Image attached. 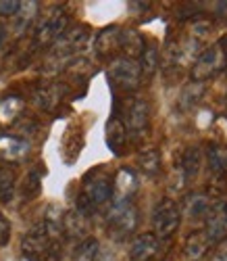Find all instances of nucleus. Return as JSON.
<instances>
[{
  "instance_id": "nucleus-11",
  "label": "nucleus",
  "mask_w": 227,
  "mask_h": 261,
  "mask_svg": "<svg viewBox=\"0 0 227 261\" xmlns=\"http://www.w3.org/2000/svg\"><path fill=\"white\" fill-rule=\"evenodd\" d=\"M125 136H127V129L123 125L121 119L117 117H110L108 123H106V144L112 153H119L125 144Z\"/></svg>"
},
{
  "instance_id": "nucleus-8",
  "label": "nucleus",
  "mask_w": 227,
  "mask_h": 261,
  "mask_svg": "<svg viewBox=\"0 0 227 261\" xmlns=\"http://www.w3.org/2000/svg\"><path fill=\"white\" fill-rule=\"evenodd\" d=\"M158 253V238L152 232H144L140 236H135V241L131 243L129 257L133 261H152Z\"/></svg>"
},
{
  "instance_id": "nucleus-15",
  "label": "nucleus",
  "mask_w": 227,
  "mask_h": 261,
  "mask_svg": "<svg viewBox=\"0 0 227 261\" xmlns=\"http://www.w3.org/2000/svg\"><path fill=\"white\" fill-rule=\"evenodd\" d=\"M138 165L146 176H156V173L161 171V150L154 148V146L144 148L138 157Z\"/></svg>"
},
{
  "instance_id": "nucleus-1",
  "label": "nucleus",
  "mask_w": 227,
  "mask_h": 261,
  "mask_svg": "<svg viewBox=\"0 0 227 261\" xmlns=\"http://www.w3.org/2000/svg\"><path fill=\"white\" fill-rule=\"evenodd\" d=\"M23 253L30 261H59L61 259V247L56 241L46 234L44 226H36L25 238H23Z\"/></svg>"
},
{
  "instance_id": "nucleus-21",
  "label": "nucleus",
  "mask_w": 227,
  "mask_h": 261,
  "mask_svg": "<svg viewBox=\"0 0 227 261\" xmlns=\"http://www.w3.org/2000/svg\"><path fill=\"white\" fill-rule=\"evenodd\" d=\"M207 155H209V165L213 171L227 169V146L225 144H211Z\"/></svg>"
},
{
  "instance_id": "nucleus-9",
  "label": "nucleus",
  "mask_w": 227,
  "mask_h": 261,
  "mask_svg": "<svg viewBox=\"0 0 227 261\" xmlns=\"http://www.w3.org/2000/svg\"><path fill=\"white\" fill-rule=\"evenodd\" d=\"M27 142L15 138V136H0V159L7 161H19L27 153Z\"/></svg>"
},
{
  "instance_id": "nucleus-27",
  "label": "nucleus",
  "mask_w": 227,
  "mask_h": 261,
  "mask_svg": "<svg viewBox=\"0 0 227 261\" xmlns=\"http://www.w3.org/2000/svg\"><path fill=\"white\" fill-rule=\"evenodd\" d=\"M11 238V222L7 220V215L0 211V245H7Z\"/></svg>"
},
{
  "instance_id": "nucleus-2",
  "label": "nucleus",
  "mask_w": 227,
  "mask_h": 261,
  "mask_svg": "<svg viewBox=\"0 0 227 261\" xmlns=\"http://www.w3.org/2000/svg\"><path fill=\"white\" fill-rule=\"evenodd\" d=\"M138 228V209L131 205V201H117L108 213V234L115 241L131 236Z\"/></svg>"
},
{
  "instance_id": "nucleus-16",
  "label": "nucleus",
  "mask_w": 227,
  "mask_h": 261,
  "mask_svg": "<svg viewBox=\"0 0 227 261\" xmlns=\"http://www.w3.org/2000/svg\"><path fill=\"white\" fill-rule=\"evenodd\" d=\"M119 40H121V32L117 28H108L104 30L98 38H96V50L100 55H110L119 48Z\"/></svg>"
},
{
  "instance_id": "nucleus-17",
  "label": "nucleus",
  "mask_w": 227,
  "mask_h": 261,
  "mask_svg": "<svg viewBox=\"0 0 227 261\" xmlns=\"http://www.w3.org/2000/svg\"><path fill=\"white\" fill-rule=\"evenodd\" d=\"M21 109H23V100L19 96H7L0 100V123H13L15 117L21 113Z\"/></svg>"
},
{
  "instance_id": "nucleus-13",
  "label": "nucleus",
  "mask_w": 227,
  "mask_h": 261,
  "mask_svg": "<svg viewBox=\"0 0 227 261\" xmlns=\"http://www.w3.org/2000/svg\"><path fill=\"white\" fill-rule=\"evenodd\" d=\"M119 48L125 53L127 59H135V57H140L142 50H144V40H142V36H140L138 32L125 30V32H121Z\"/></svg>"
},
{
  "instance_id": "nucleus-24",
  "label": "nucleus",
  "mask_w": 227,
  "mask_h": 261,
  "mask_svg": "<svg viewBox=\"0 0 227 261\" xmlns=\"http://www.w3.org/2000/svg\"><path fill=\"white\" fill-rule=\"evenodd\" d=\"M217 63H219V50H217V48H211L209 53H204V55L200 57L198 65H196L198 75H202V73H213L215 67H217Z\"/></svg>"
},
{
  "instance_id": "nucleus-19",
  "label": "nucleus",
  "mask_w": 227,
  "mask_h": 261,
  "mask_svg": "<svg viewBox=\"0 0 227 261\" xmlns=\"http://www.w3.org/2000/svg\"><path fill=\"white\" fill-rule=\"evenodd\" d=\"M98 251H100L98 241H96V238H92V236H88V238H83V241L75 247L73 259L75 261H94L96 255H98Z\"/></svg>"
},
{
  "instance_id": "nucleus-26",
  "label": "nucleus",
  "mask_w": 227,
  "mask_h": 261,
  "mask_svg": "<svg viewBox=\"0 0 227 261\" xmlns=\"http://www.w3.org/2000/svg\"><path fill=\"white\" fill-rule=\"evenodd\" d=\"M19 9H21L19 0H0V15L3 17H13L19 13Z\"/></svg>"
},
{
  "instance_id": "nucleus-20",
  "label": "nucleus",
  "mask_w": 227,
  "mask_h": 261,
  "mask_svg": "<svg viewBox=\"0 0 227 261\" xmlns=\"http://www.w3.org/2000/svg\"><path fill=\"white\" fill-rule=\"evenodd\" d=\"M15 171L11 167H0V203H9L15 192Z\"/></svg>"
},
{
  "instance_id": "nucleus-25",
  "label": "nucleus",
  "mask_w": 227,
  "mask_h": 261,
  "mask_svg": "<svg viewBox=\"0 0 227 261\" xmlns=\"http://www.w3.org/2000/svg\"><path fill=\"white\" fill-rule=\"evenodd\" d=\"M38 192H40V178L36 176V171H32L23 184V194L27 199H34V197H38Z\"/></svg>"
},
{
  "instance_id": "nucleus-18",
  "label": "nucleus",
  "mask_w": 227,
  "mask_h": 261,
  "mask_svg": "<svg viewBox=\"0 0 227 261\" xmlns=\"http://www.w3.org/2000/svg\"><path fill=\"white\" fill-rule=\"evenodd\" d=\"M61 100V90L56 88V86H46V88H38L34 92V102L42 109H46V111H50V109H54Z\"/></svg>"
},
{
  "instance_id": "nucleus-22",
  "label": "nucleus",
  "mask_w": 227,
  "mask_h": 261,
  "mask_svg": "<svg viewBox=\"0 0 227 261\" xmlns=\"http://www.w3.org/2000/svg\"><path fill=\"white\" fill-rule=\"evenodd\" d=\"M140 71H144L146 75H152L154 69H156V63H158V53H156V46H144L142 55H140Z\"/></svg>"
},
{
  "instance_id": "nucleus-4",
  "label": "nucleus",
  "mask_w": 227,
  "mask_h": 261,
  "mask_svg": "<svg viewBox=\"0 0 227 261\" xmlns=\"http://www.w3.org/2000/svg\"><path fill=\"white\" fill-rule=\"evenodd\" d=\"M179 220H181V215H179L177 203L171 199H163L154 207V213H152V226H154L152 234L158 241H161V238H169L177 230Z\"/></svg>"
},
{
  "instance_id": "nucleus-28",
  "label": "nucleus",
  "mask_w": 227,
  "mask_h": 261,
  "mask_svg": "<svg viewBox=\"0 0 227 261\" xmlns=\"http://www.w3.org/2000/svg\"><path fill=\"white\" fill-rule=\"evenodd\" d=\"M215 261H227V251H221L219 255H217V259Z\"/></svg>"
},
{
  "instance_id": "nucleus-12",
  "label": "nucleus",
  "mask_w": 227,
  "mask_h": 261,
  "mask_svg": "<svg viewBox=\"0 0 227 261\" xmlns=\"http://www.w3.org/2000/svg\"><path fill=\"white\" fill-rule=\"evenodd\" d=\"M135 186H138V178L133 176V171L119 169L115 182H112V190H117V194H119L117 201H129V197L135 192Z\"/></svg>"
},
{
  "instance_id": "nucleus-23",
  "label": "nucleus",
  "mask_w": 227,
  "mask_h": 261,
  "mask_svg": "<svg viewBox=\"0 0 227 261\" xmlns=\"http://www.w3.org/2000/svg\"><path fill=\"white\" fill-rule=\"evenodd\" d=\"M181 165H184V173H186L188 178L196 176L198 169H200V150L196 146L188 148L186 155H184V161H181Z\"/></svg>"
},
{
  "instance_id": "nucleus-14",
  "label": "nucleus",
  "mask_w": 227,
  "mask_h": 261,
  "mask_svg": "<svg viewBox=\"0 0 227 261\" xmlns=\"http://www.w3.org/2000/svg\"><path fill=\"white\" fill-rule=\"evenodd\" d=\"M88 217L79 215L77 211L73 213H67L63 217V234L71 236V238H88V224H86Z\"/></svg>"
},
{
  "instance_id": "nucleus-5",
  "label": "nucleus",
  "mask_w": 227,
  "mask_h": 261,
  "mask_svg": "<svg viewBox=\"0 0 227 261\" xmlns=\"http://www.w3.org/2000/svg\"><path fill=\"white\" fill-rule=\"evenodd\" d=\"M81 194L92 203L94 207L98 205H104L110 197H112V178L108 173L100 171V169H94L90 171L88 176L83 178V188H81Z\"/></svg>"
},
{
  "instance_id": "nucleus-3",
  "label": "nucleus",
  "mask_w": 227,
  "mask_h": 261,
  "mask_svg": "<svg viewBox=\"0 0 227 261\" xmlns=\"http://www.w3.org/2000/svg\"><path fill=\"white\" fill-rule=\"evenodd\" d=\"M108 77L121 90H135L140 86L142 71H140V65L135 63V59L119 57V59H115L110 63Z\"/></svg>"
},
{
  "instance_id": "nucleus-10",
  "label": "nucleus",
  "mask_w": 227,
  "mask_h": 261,
  "mask_svg": "<svg viewBox=\"0 0 227 261\" xmlns=\"http://www.w3.org/2000/svg\"><path fill=\"white\" fill-rule=\"evenodd\" d=\"M209 249V236L204 232H194L186 238V245H184V255L186 259L190 261H198L204 257V253H207Z\"/></svg>"
},
{
  "instance_id": "nucleus-6",
  "label": "nucleus",
  "mask_w": 227,
  "mask_h": 261,
  "mask_svg": "<svg viewBox=\"0 0 227 261\" xmlns=\"http://www.w3.org/2000/svg\"><path fill=\"white\" fill-rule=\"evenodd\" d=\"M150 121V109L148 102L142 98H131L125 105V111H123V125L129 134L138 136L142 132H146Z\"/></svg>"
},
{
  "instance_id": "nucleus-7",
  "label": "nucleus",
  "mask_w": 227,
  "mask_h": 261,
  "mask_svg": "<svg viewBox=\"0 0 227 261\" xmlns=\"http://www.w3.org/2000/svg\"><path fill=\"white\" fill-rule=\"evenodd\" d=\"M67 21H69V15H67L63 9H54L46 19L40 21V25L36 30V42L40 46L52 44V42L65 32Z\"/></svg>"
}]
</instances>
